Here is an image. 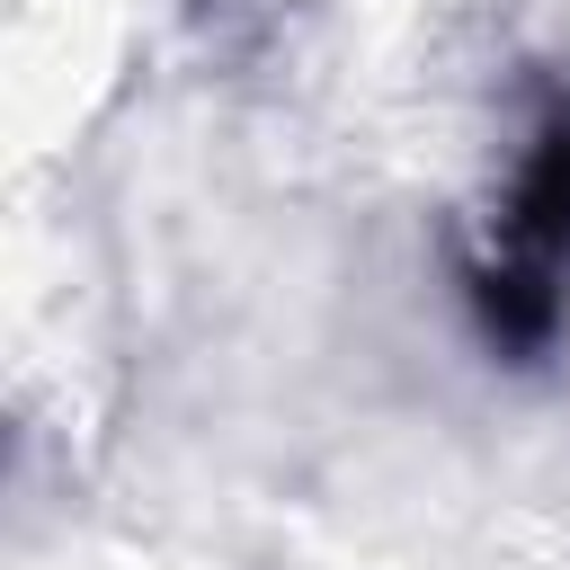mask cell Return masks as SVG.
Here are the masks:
<instances>
[{
  "instance_id": "6da1fadb",
  "label": "cell",
  "mask_w": 570,
  "mask_h": 570,
  "mask_svg": "<svg viewBox=\"0 0 570 570\" xmlns=\"http://www.w3.org/2000/svg\"><path fill=\"white\" fill-rule=\"evenodd\" d=\"M463 303L490 356H552L561 321H570V98L543 107V125L525 134V160L499 196V223L481 240V258L463 267Z\"/></svg>"
}]
</instances>
